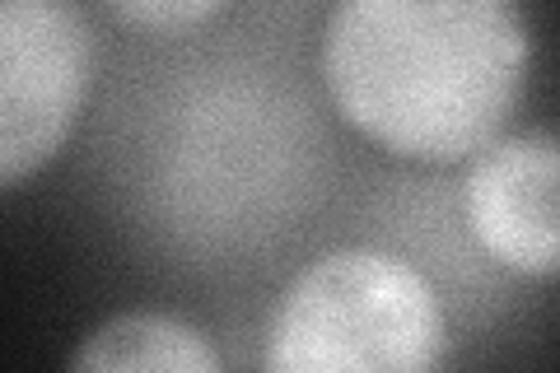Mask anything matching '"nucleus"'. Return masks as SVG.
<instances>
[{
    "label": "nucleus",
    "instance_id": "4",
    "mask_svg": "<svg viewBox=\"0 0 560 373\" xmlns=\"http://www.w3.org/2000/svg\"><path fill=\"white\" fill-rule=\"evenodd\" d=\"M467 224L495 261L551 280L560 266V145L551 131L490 140L467 177Z\"/></svg>",
    "mask_w": 560,
    "mask_h": 373
},
{
    "label": "nucleus",
    "instance_id": "6",
    "mask_svg": "<svg viewBox=\"0 0 560 373\" xmlns=\"http://www.w3.org/2000/svg\"><path fill=\"white\" fill-rule=\"evenodd\" d=\"M220 5L210 0H136V5H113L117 20L145 24V28H168V24H197L206 14H215Z\"/></svg>",
    "mask_w": 560,
    "mask_h": 373
},
{
    "label": "nucleus",
    "instance_id": "3",
    "mask_svg": "<svg viewBox=\"0 0 560 373\" xmlns=\"http://www.w3.org/2000/svg\"><path fill=\"white\" fill-rule=\"evenodd\" d=\"M94 75V33L61 0H0V191L66 145Z\"/></svg>",
    "mask_w": 560,
    "mask_h": 373
},
{
    "label": "nucleus",
    "instance_id": "2",
    "mask_svg": "<svg viewBox=\"0 0 560 373\" xmlns=\"http://www.w3.org/2000/svg\"><path fill=\"white\" fill-rule=\"evenodd\" d=\"M444 308L411 261L350 247L313 261L276 304L267 373H440Z\"/></svg>",
    "mask_w": 560,
    "mask_h": 373
},
{
    "label": "nucleus",
    "instance_id": "5",
    "mask_svg": "<svg viewBox=\"0 0 560 373\" xmlns=\"http://www.w3.org/2000/svg\"><path fill=\"white\" fill-rule=\"evenodd\" d=\"M66 373H220V354L187 317L136 308L98 323Z\"/></svg>",
    "mask_w": 560,
    "mask_h": 373
},
{
    "label": "nucleus",
    "instance_id": "1",
    "mask_svg": "<svg viewBox=\"0 0 560 373\" xmlns=\"http://www.w3.org/2000/svg\"><path fill=\"white\" fill-rule=\"evenodd\" d=\"M528 57V24L504 0H346L323 28V75L346 121L430 164L495 140Z\"/></svg>",
    "mask_w": 560,
    "mask_h": 373
}]
</instances>
